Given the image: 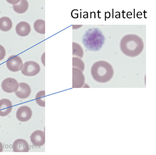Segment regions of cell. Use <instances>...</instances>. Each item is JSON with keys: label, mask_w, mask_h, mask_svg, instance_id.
<instances>
[{"label": "cell", "mask_w": 156, "mask_h": 155, "mask_svg": "<svg viewBox=\"0 0 156 155\" xmlns=\"http://www.w3.org/2000/svg\"><path fill=\"white\" fill-rule=\"evenodd\" d=\"M16 116L17 120L20 122L28 121L32 116V110L27 106H22L17 109Z\"/></svg>", "instance_id": "cell-5"}, {"label": "cell", "mask_w": 156, "mask_h": 155, "mask_svg": "<svg viewBox=\"0 0 156 155\" xmlns=\"http://www.w3.org/2000/svg\"><path fill=\"white\" fill-rule=\"evenodd\" d=\"M36 101L37 105L41 107L45 106V91L41 90L36 96Z\"/></svg>", "instance_id": "cell-15"}, {"label": "cell", "mask_w": 156, "mask_h": 155, "mask_svg": "<svg viewBox=\"0 0 156 155\" xmlns=\"http://www.w3.org/2000/svg\"><path fill=\"white\" fill-rule=\"evenodd\" d=\"M73 67L76 68L83 72L84 69V64L80 59L76 57H73Z\"/></svg>", "instance_id": "cell-16"}, {"label": "cell", "mask_w": 156, "mask_h": 155, "mask_svg": "<svg viewBox=\"0 0 156 155\" xmlns=\"http://www.w3.org/2000/svg\"><path fill=\"white\" fill-rule=\"evenodd\" d=\"M20 0H19V1H17V0H16V1H7V2H9V3L11 4L12 5H16V4L18 3V2H20Z\"/></svg>", "instance_id": "cell-20"}, {"label": "cell", "mask_w": 156, "mask_h": 155, "mask_svg": "<svg viewBox=\"0 0 156 155\" xmlns=\"http://www.w3.org/2000/svg\"><path fill=\"white\" fill-rule=\"evenodd\" d=\"M6 55V51L5 48L0 45V61L3 60Z\"/></svg>", "instance_id": "cell-18"}, {"label": "cell", "mask_w": 156, "mask_h": 155, "mask_svg": "<svg viewBox=\"0 0 156 155\" xmlns=\"http://www.w3.org/2000/svg\"><path fill=\"white\" fill-rule=\"evenodd\" d=\"M12 23L9 17H3L0 18V30L3 31H10L12 28Z\"/></svg>", "instance_id": "cell-13"}, {"label": "cell", "mask_w": 156, "mask_h": 155, "mask_svg": "<svg viewBox=\"0 0 156 155\" xmlns=\"http://www.w3.org/2000/svg\"><path fill=\"white\" fill-rule=\"evenodd\" d=\"M19 86L15 94L17 98L21 99H25L30 97L31 93L30 86L26 83H19Z\"/></svg>", "instance_id": "cell-7"}, {"label": "cell", "mask_w": 156, "mask_h": 155, "mask_svg": "<svg viewBox=\"0 0 156 155\" xmlns=\"http://www.w3.org/2000/svg\"><path fill=\"white\" fill-rule=\"evenodd\" d=\"M34 26L36 32L42 35L45 34V21L44 20H37L35 21Z\"/></svg>", "instance_id": "cell-14"}, {"label": "cell", "mask_w": 156, "mask_h": 155, "mask_svg": "<svg viewBox=\"0 0 156 155\" xmlns=\"http://www.w3.org/2000/svg\"><path fill=\"white\" fill-rule=\"evenodd\" d=\"M12 147L13 152H27L30 149L28 142L22 138H18L15 141Z\"/></svg>", "instance_id": "cell-9"}, {"label": "cell", "mask_w": 156, "mask_h": 155, "mask_svg": "<svg viewBox=\"0 0 156 155\" xmlns=\"http://www.w3.org/2000/svg\"><path fill=\"white\" fill-rule=\"evenodd\" d=\"M14 11L17 13L22 14L27 11L29 8V2L26 0H20V2L12 5Z\"/></svg>", "instance_id": "cell-12"}, {"label": "cell", "mask_w": 156, "mask_h": 155, "mask_svg": "<svg viewBox=\"0 0 156 155\" xmlns=\"http://www.w3.org/2000/svg\"><path fill=\"white\" fill-rule=\"evenodd\" d=\"M7 68L12 72H17L22 70L23 64L21 58L18 55L10 56L6 62Z\"/></svg>", "instance_id": "cell-3"}, {"label": "cell", "mask_w": 156, "mask_h": 155, "mask_svg": "<svg viewBox=\"0 0 156 155\" xmlns=\"http://www.w3.org/2000/svg\"><path fill=\"white\" fill-rule=\"evenodd\" d=\"M41 61L44 66H45V53L42 54L41 57Z\"/></svg>", "instance_id": "cell-19"}, {"label": "cell", "mask_w": 156, "mask_h": 155, "mask_svg": "<svg viewBox=\"0 0 156 155\" xmlns=\"http://www.w3.org/2000/svg\"><path fill=\"white\" fill-rule=\"evenodd\" d=\"M73 55L81 57L83 56V51L81 46L77 43L73 42Z\"/></svg>", "instance_id": "cell-17"}, {"label": "cell", "mask_w": 156, "mask_h": 155, "mask_svg": "<svg viewBox=\"0 0 156 155\" xmlns=\"http://www.w3.org/2000/svg\"><path fill=\"white\" fill-rule=\"evenodd\" d=\"M93 77L99 83L107 82L112 79L114 74L112 67L106 62H98L93 65L91 68Z\"/></svg>", "instance_id": "cell-1"}, {"label": "cell", "mask_w": 156, "mask_h": 155, "mask_svg": "<svg viewBox=\"0 0 156 155\" xmlns=\"http://www.w3.org/2000/svg\"><path fill=\"white\" fill-rule=\"evenodd\" d=\"M41 68L40 65L34 61H26L23 64L21 73L27 76H34L40 72Z\"/></svg>", "instance_id": "cell-2"}, {"label": "cell", "mask_w": 156, "mask_h": 155, "mask_svg": "<svg viewBox=\"0 0 156 155\" xmlns=\"http://www.w3.org/2000/svg\"><path fill=\"white\" fill-rule=\"evenodd\" d=\"M19 86L18 82L12 78L5 79L1 84V87L3 91L9 93H15L18 89Z\"/></svg>", "instance_id": "cell-4"}, {"label": "cell", "mask_w": 156, "mask_h": 155, "mask_svg": "<svg viewBox=\"0 0 156 155\" xmlns=\"http://www.w3.org/2000/svg\"><path fill=\"white\" fill-rule=\"evenodd\" d=\"M85 78L82 72L76 68L73 69V87L80 88L83 86Z\"/></svg>", "instance_id": "cell-8"}, {"label": "cell", "mask_w": 156, "mask_h": 155, "mask_svg": "<svg viewBox=\"0 0 156 155\" xmlns=\"http://www.w3.org/2000/svg\"><path fill=\"white\" fill-rule=\"evenodd\" d=\"M16 31L19 36L25 37L28 36L31 32V26L26 21H21L16 26Z\"/></svg>", "instance_id": "cell-11"}, {"label": "cell", "mask_w": 156, "mask_h": 155, "mask_svg": "<svg viewBox=\"0 0 156 155\" xmlns=\"http://www.w3.org/2000/svg\"><path fill=\"white\" fill-rule=\"evenodd\" d=\"M3 150V146L2 143L0 142V152H2Z\"/></svg>", "instance_id": "cell-21"}, {"label": "cell", "mask_w": 156, "mask_h": 155, "mask_svg": "<svg viewBox=\"0 0 156 155\" xmlns=\"http://www.w3.org/2000/svg\"><path fill=\"white\" fill-rule=\"evenodd\" d=\"M12 109V102L7 99L0 100V116H6L11 113Z\"/></svg>", "instance_id": "cell-10"}, {"label": "cell", "mask_w": 156, "mask_h": 155, "mask_svg": "<svg viewBox=\"0 0 156 155\" xmlns=\"http://www.w3.org/2000/svg\"><path fill=\"white\" fill-rule=\"evenodd\" d=\"M30 138L31 143L36 147H41L45 144V133L42 131H35L31 134Z\"/></svg>", "instance_id": "cell-6"}]
</instances>
